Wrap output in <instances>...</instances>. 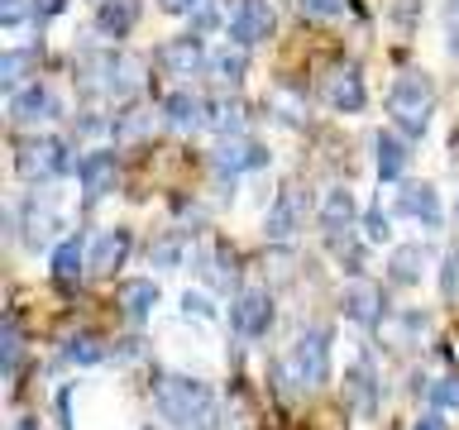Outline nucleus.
<instances>
[{
    "label": "nucleus",
    "instance_id": "9b49d317",
    "mask_svg": "<svg viewBox=\"0 0 459 430\" xmlns=\"http://www.w3.org/2000/svg\"><path fill=\"white\" fill-rule=\"evenodd\" d=\"M264 163H268V149L254 139H230L215 149V172H221V177H239V172H254Z\"/></svg>",
    "mask_w": 459,
    "mask_h": 430
},
{
    "label": "nucleus",
    "instance_id": "6ab92c4d",
    "mask_svg": "<svg viewBox=\"0 0 459 430\" xmlns=\"http://www.w3.org/2000/svg\"><path fill=\"white\" fill-rule=\"evenodd\" d=\"M354 215H359V211H354V196L344 192V186H330V192L321 196V229H325L330 239L344 235V229L354 225Z\"/></svg>",
    "mask_w": 459,
    "mask_h": 430
},
{
    "label": "nucleus",
    "instance_id": "f03ea898",
    "mask_svg": "<svg viewBox=\"0 0 459 430\" xmlns=\"http://www.w3.org/2000/svg\"><path fill=\"white\" fill-rule=\"evenodd\" d=\"M387 115L397 120L402 134H426L430 129V115H436V86H430L426 72H402L387 91Z\"/></svg>",
    "mask_w": 459,
    "mask_h": 430
},
{
    "label": "nucleus",
    "instance_id": "a19ab883",
    "mask_svg": "<svg viewBox=\"0 0 459 430\" xmlns=\"http://www.w3.org/2000/svg\"><path fill=\"white\" fill-rule=\"evenodd\" d=\"M63 5H67V0H34V14H39V20H48V14H57Z\"/></svg>",
    "mask_w": 459,
    "mask_h": 430
},
{
    "label": "nucleus",
    "instance_id": "c9c22d12",
    "mask_svg": "<svg viewBox=\"0 0 459 430\" xmlns=\"http://www.w3.org/2000/svg\"><path fill=\"white\" fill-rule=\"evenodd\" d=\"M364 225H368V239H373V244H383V239H387V215H383V211H368V220H364Z\"/></svg>",
    "mask_w": 459,
    "mask_h": 430
},
{
    "label": "nucleus",
    "instance_id": "58836bf2",
    "mask_svg": "<svg viewBox=\"0 0 459 430\" xmlns=\"http://www.w3.org/2000/svg\"><path fill=\"white\" fill-rule=\"evenodd\" d=\"M215 24H221V20H215V10H211V5H201V10H196V24H192V34L201 39V34H206V29H215Z\"/></svg>",
    "mask_w": 459,
    "mask_h": 430
},
{
    "label": "nucleus",
    "instance_id": "412c9836",
    "mask_svg": "<svg viewBox=\"0 0 459 430\" xmlns=\"http://www.w3.org/2000/svg\"><path fill=\"white\" fill-rule=\"evenodd\" d=\"M373 149H378V177L383 182H397L402 177V168H407V143H402L397 134H378L373 139Z\"/></svg>",
    "mask_w": 459,
    "mask_h": 430
},
{
    "label": "nucleus",
    "instance_id": "e433bc0d",
    "mask_svg": "<svg viewBox=\"0 0 459 430\" xmlns=\"http://www.w3.org/2000/svg\"><path fill=\"white\" fill-rule=\"evenodd\" d=\"M178 254H182V244H178V239H168V244H158V249H153V263L172 268V263H178Z\"/></svg>",
    "mask_w": 459,
    "mask_h": 430
},
{
    "label": "nucleus",
    "instance_id": "79ce46f5",
    "mask_svg": "<svg viewBox=\"0 0 459 430\" xmlns=\"http://www.w3.org/2000/svg\"><path fill=\"white\" fill-rule=\"evenodd\" d=\"M411 430H450V426H445V421H440L436 411H426V416H421V421H416Z\"/></svg>",
    "mask_w": 459,
    "mask_h": 430
},
{
    "label": "nucleus",
    "instance_id": "9d476101",
    "mask_svg": "<svg viewBox=\"0 0 459 430\" xmlns=\"http://www.w3.org/2000/svg\"><path fill=\"white\" fill-rule=\"evenodd\" d=\"M153 63L163 67L168 77H192V72L206 63V48H201V39H196V34H182V39H168L163 48H158Z\"/></svg>",
    "mask_w": 459,
    "mask_h": 430
},
{
    "label": "nucleus",
    "instance_id": "f257e3e1",
    "mask_svg": "<svg viewBox=\"0 0 459 430\" xmlns=\"http://www.w3.org/2000/svg\"><path fill=\"white\" fill-rule=\"evenodd\" d=\"M158 411H163L172 426H186V430H201V426L215 421L211 387L196 383V378H182V373H172V378L158 383Z\"/></svg>",
    "mask_w": 459,
    "mask_h": 430
},
{
    "label": "nucleus",
    "instance_id": "39448f33",
    "mask_svg": "<svg viewBox=\"0 0 459 430\" xmlns=\"http://www.w3.org/2000/svg\"><path fill=\"white\" fill-rule=\"evenodd\" d=\"M273 5L268 0H239V10L225 20V34L239 43V48H254V43H264L273 34Z\"/></svg>",
    "mask_w": 459,
    "mask_h": 430
},
{
    "label": "nucleus",
    "instance_id": "ddd939ff",
    "mask_svg": "<svg viewBox=\"0 0 459 430\" xmlns=\"http://www.w3.org/2000/svg\"><path fill=\"white\" fill-rule=\"evenodd\" d=\"M77 177H82V192H86V201H100L106 192H115L120 163H115V153H86L82 163H77Z\"/></svg>",
    "mask_w": 459,
    "mask_h": 430
},
{
    "label": "nucleus",
    "instance_id": "f8f14e48",
    "mask_svg": "<svg viewBox=\"0 0 459 430\" xmlns=\"http://www.w3.org/2000/svg\"><path fill=\"white\" fill-rule=\"evenodd\" d=\"M325 100L335 110H364V77H359L354 63L325 72Z\"/></svg>",
    "mask_w": 459,
    "mask_h": 430
},
{
    "label": "nucleus",
    "instance_id": "473e14b6",
    "mask_svg": "<svg viewBox=\"0 0 459 430\" xmlns=\"http://www.w3.org/2000/svg\"><path fill=\"white\" fill-rule=\"evenodd\" d=\"M445 39H450V53L459 57V0H445Z\"/></svg>",
    "mask_w": 459,
    "mask_h": 430
},
{
    "label": "nucleus",
    "instance_id": "4be33fe9",
    "mask_svg": "<svg viewBox=\"0 0 459 430\" xmlns=\"http://www.w3.org/2000/svg\"><path fill=\"white\" fill-rule=\"evenodd\" d=\"M421 263H426L421 244H402V249H393V258H387V272H393V282L411 287V282H421Z\"/></svg>",
    "mask_w": 459,
    "mask_h": 430
},
{
    "label": "nucleus",
    "instance_id": "37998d69",
    "mask_svg": "<svg viewBox=\"0 0 459 430\" xmlns=\"http://www.w3.org/2000/svg\"><path fill=\"white\" fill-rule=\"evenodd\" d=\"M14 430H39V421H14Z\"/></svg>",
    "mask_w": 459,
    "mask_h": 430
},
{
    "label": "nucleus",
    "instance_id": "6e6552de",
    "mask_svg": "<svg viewBox=\"0 0 459 430\" xmlns=\"http://www.w3.org/2000/svg\"><path fill=\"white\" fill-rule=\"evenodd\" d=\"M301 225H307V196H301L297 186H282V192H278V201L268 206L264 235H268V239H292Z\"/></svg>",
    "mask_w": 459,
    "mask_h": 430
},
{
    "label": "nucleus",
    "instance_id": "2eb2a0df",
    "mask_svg": "<svg viewBox=\"0 0 459 430\" xmlns=\"http://www.w3.org/2000/svg\"><path fill=\"white\" fill-rule=\"evenodd\" d=\"M397 211L411 215V220H421V225H440V196H436V186H430V182H402Z\"/></svg>",
    "mask_w": 459,
    "mask_h": 430
},
{
    "label": "nucleus",
    "instance_id": "ea45409f",
    "mask_svg": "<svg viewBox=\"0 0 459 430\" xmlns=\"http://www.w3.org/2000/svg\"><path fill=\"white\" fill-rule=\"evenodd\" d=\"M158 5H163L168 14H192V10L206 5V0H158Z\"/></svg>",
    "mask_w": 459,
    "mask_h": 430
},
{
    "label": "nucleus",
    "instance_id": "72a5a7b5",
    "mask_svg": "<svg viewBox=\"0 0 459 430\" xmlns=\"http://www.w3.org/2000/svg\"><path fill=\"white\" fill-rule=\"evenodd\" d=\"M430 397H436L440 407H455L459 411V378H440L436 387H430Z\"/></svg>",
    "mask_w": 459,
    "mask_h": 430
},
{
    "label": "nucleus",
    "instance_id": "c756f323",
    "mask_svg": "<svg viewBox=\"0 0 459 430\" xmlns=\"http://www.w3.org/2000/svg\"><path fill=\"white\" fill-rule=\"evenodd\" d=\"M211 72H215V77H221V82H239L244 77V53H215L211 57Z\"/></svg>",
    "mask_w": 459,
    "mask_h": 430
},
{
    "label": "nucleus",
    "instance_id": "f704fd0d",
    "mask_svg": "<svg viewBox=\"0 0 459 430\" xmlns=\"http://www.w3.org/2000/svg\"><path fill=\"white\" fill-rule=\"evenodd\" d=\"M34 10V0H0V24H20Z\"/></svg>",
    "mask_w": 459,
    "mask_h": 430
},
{
    "label": "nucleus",
    "instance_id": "bb28decb",
    "mask_svg": "<svg viewBox=\"0 0 459 430\" xmlns=\"http://www.w3.org/2000/svg\"><path fill=\"white\" fill-rule=\"evenodd\" d=\"M106 358V344H100L96 335H72L67 340V364H82V368H91Z\"/></svg>",
    "mask_w": 459,
    "mask_h": 430
},
{
    "label": "nucleus",
    "instance_id": "c85d7f7f",
    "mask_svg": "<svg viewBox=\"0 0 459 430\" xmlns=\"http://www.w3.org/2000/svg\"><path fill=\"white\" fill-rule=\"evenodd\" d=\"M57 225H63V220H57L53 211H43V215H39V206H34V211H29V235H24V239L39 249V244H48V239H53V229H57Z\"/></svg>",
    "mask_w": 459,
    "mask_h": 430
},
{
    "label": "nucleus",
    "instance_id": "cd10ccee",
    "mask_svg": "<svg viewBox=\"0 0 459 430\" xmlns=\"http://www.w3.org/2000/svg\"><path fill=\"white\" fill-rule=\"evenodd\" d=\"M350 5L354 0H297V10L307 14V20H340Z\"/></svg>",
    "mask_w": 459,
    "mask_h": 430
},
{
    "label": "nucleus",
    "instance_id": "4c0bfd02",
    "mask_svg": "<svg viewBox=\"0 0 459 430\" xmlns=\"http://www.w3.org/2000/svg\"><path fill=\"white\" fill-rule=\"evenodd\" d=\"M182 311H186V315H192V311H196V315H211V301L201 297V292H186V297H182Z\"/></svg>",
    "mask_w": 459,
    "mask_h": 430
},
{
    "label": "nucleus",
    "instance_id": "b1692460",
    "mask_svg": "<svg viewBox=\"0 0 459 430\" xmlns=\"http://www.w3.org/2000/svg\"><path fill=\"white\" fill-rule=\"evenodd\" d=\"M82 263H86V254H82V239H63L53 249V278L57 287H72L82 278Z\"/></svg>",
    "mask_w": 459,
    "mask_h": 430
},
{
    "label": "nucleus",
    "instance_id": "393cba45",
    "mask_svg": "<svg viewBox=\"0 0 459 430\" xmlns=\"http://www.w3.org/2000/svg\"><path fill=\"white\" fill-rule=\"evenodd\" d=\"M344 397L354 401V411H373V378H368V368L364 364H354L350 373H344Z\"/></svg>",
    "mask_w": 459,
    "mask_h": 430
},
{
    "label": "nucleus",
    "instance_id": "7ed1b4c3",
    "mask_svg": "<svg viewBox=\"0 0 459 430\" xmlns=\"http://www.w3.org/2000/svg\"><path fill=\"white\" fill-rule=\"evenodd\" d=\"M287 373H292L297 387H321L330 383V335L325 330H307L292 354H287Z\"/></svg>",
    "mask_w": 459,
    "mask_h": 430
},
{
    "label": "nucleus",
    "instance_id": "aec40b11",
    "mask_svg": "<svg viewBox=\"0 0 459 430\" xmlns=\"http://www.w3.org/2000/svg\"><path fill=\"white\" fill-rule=\"evenodd\" d=\"M139 24V0H100L96 5V29L110 39H125Z\"/></svg>",
    "mask_w": 459,
    "mask_h": 430
},
{
    "label": "nucleus",
    "instance_id": "f3484780",
    "mask_svg": "<svg viewBox=\"0 0 459 430\" xmlns=\"http://www.w3.org/2000/svg\"><path fill=\"white\" fill-rule=\"evenodd\" d=\"M153 306H158V282H153V278H129V282H120V311H125L134 325L149 321Z\"/></svg>",
    "mask_w": 459,
    "mask_h": 430
},
{
    "label": "nucleus",
    "instance_id": "a878e982",
    "mask_svg": "<svg viewBox=\"0 0 459 430\" xmlns=\"http://www.w3.org/2000/svg\"><path fill=\"white\" fill-rule=\"evenodd\" d=\"M206 125L215 129V134H235V129L244 125V106H239V100H215L211 115H206Z\"/></svg>",
    "mask_w": 459,
    "mask_h": 430
},
{
    "label": "nucleus",
    "instance_id": "dca6fc26",
    "mask_svg": "<svg viewBox=\"0 0 459 430\" xmlns=\"http://www.w3.org/2000/svg\"><path fill=\"white\" fill-rule=\"evenodd\" d=\"M129 244H134V239H129V229H120V225L106 229V235L91 244V254H86V268H91V272H115L129 258Z\"/></svg>",
    "mask_w": 459,
    "mask_h": 430
},
{
    "label": "nucleus",
    "instance_id": "1a4fd4ad",
    "mask_svg": "<svg viewBox=\"0 0 459 430\" xmlns=\"http://www.w3.org/2000/svg\"><path fill=\"white\" fill-rule=\"evenodd\" d=\"M63 115V106H57V96L48 91V86H24V91H14L10 96V120L14 125H48Z\"/></svg>",
    "mask_w": 459,
    "mask_h": 430
},
{
    "label": "nucleus",
    "instance_id": "7c9ffc66",
    "mask_svg": "<svg viewBox=\"0 0 459 430\" xmlns=\"http://www.w3.org/2000/svg\"><path fill=\"white\" fill-rule=\"evenodd\" d=\"M20 321H14V315H5V373H14L20 368Z\"/></svg>",
    "mask_w": 459,
    "mask_h": 430
},
{
    "label": "nucleus",
    "instance_id": "423d86ee",
    "mask_svg": "<svg viewBox=\"0 0 459 430\" xmlns=\"http://www.w3.org/2000/svg\"><path fill=\"white\" fill-rule=\"evenodd\" d=\"M91 72H100V91L115 96V100H125V96H134L139 91V57H129V53H100L86 63Z\"/></svg>",
    "mask_w": 459,
    "mask_h": 430
},
{
    "label": "nucleus",
    "instance_id": "20e7f679",
    "mask_svg": "<svg viewBox=\"0 0 459 430\" xmlns=\"http://www.w3.org/2000/svg\"><path fill=\"white\" fill-rule=\"evenodd\" d=\"M14 168H20L29 182L57 177V172H67V143L63 139H29V143H20V153H14Z\"/></svg>",
    "mask_w": 459,
    "mask_h": 430
},
{
    "label": "nucleus",
    "instance_id": "5701e85b",
    "mask_svg": "<svg viewBox=\"0 0 459 430\" xmlns=\"http://www.w3.org/2000/svg\"><path fill=\"white\" fill-rule=\"evenodd\" d=\"M34 48H10L5 57H0V86H5V91L14 96V91H24V77L29 72H34Z\"/></svg>",
    "mask_w": 459,
    "mask_h": 430
},
{
    "label": "nucleus",
    "instance_id": "4468645a",
    "mask_svg": "<svg viewBox=\"0 0 459 430\" xmlns=\"http://www.w3.org/2000/svg\"><path fill=\"white\" fill-rule=\"evenodd\" d=\"M340 306H344V315L350 321H359V325H378L383 321V292L373 282H350L340 292Z\"/></svg>",
    "mask_w": 459,
    "mask_h": 430
},
{
    "label": "nucleus",
    "instance_id": "2f4dec72",
    "mask_svg": "<svg viewBox=\"0 0 459 430\" xmlns=\"http://www.w3.org/2000/svg\"><path fill=\"white\" fill-rule=\"evenodd\" d=\"M455 287H459V249L445 254V272H440V292L455 297Z\"/></svg>",
    "mask_w": 459,
    "mask_h": 430
},
{
    "label": "nucleus",
    "instance_id": "a211bd4d",
    "mask_svg": "<svg viewBox=\"0 0 459 430\" xmlns=\"http://www.w3.org/2000/svg\"><path fill=\"white\" fill-rule=\"evenodd\" d=\"M206 115H211V106L201 96H192V91H172L163 100V120L172 129H201V125H206Z\"/></svg>",
    "mask_w": 459,
    "mask_h": 430
},
{
    "label": "nucleus",
    "instance_id": "0eeeda50",
    "mask_svg": "<svg viewBox=\"0 0 459 430\" xmlns=\"http://www.w3.org/2000/svg\"><path fill=\"white\" fill-rule=\"evenodd\" d=\"M230 325L239 330V335H268L273 330V297L264 292V287H249V292H239L235 301H230Z\"/></svg>",
    "mask_w": 459,
    "mask_h": 430
}]
</instances>
